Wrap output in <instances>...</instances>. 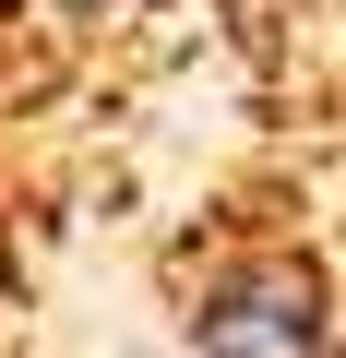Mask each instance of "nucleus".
<instances>
[{
	"label": "nucleus",
	"instance_id": "f03ea898",
	"mask_svg": "<svg viewBox=\"0 0 346 358\" xmlns=\"http://www.w3.org/2000/svg\"><path fill=\"white\" fill-rule=\"evenodd\" d=\"M310 203L298 167H275L192 227L167 263V358H334V251Z\"/></svg>",
	"mask_w": 346,
	"mask_h": 358
},
{
	"label": "nucleus",
	"instance_id": "f257e3e1",
	"mask_svg": "<svg viewBox=\"0 0 346 358\" xmlns=\"http://www.w3.org/2000/svg\"><path fill=\"white\" fill-rule=\"evenodd\" d=\"M192 48H263V60H322V0H0V143H36L120 108L143 72Z\"/></svg>",
	"mask_w": 346,
	"mask_h": 358
}]
</instances>
